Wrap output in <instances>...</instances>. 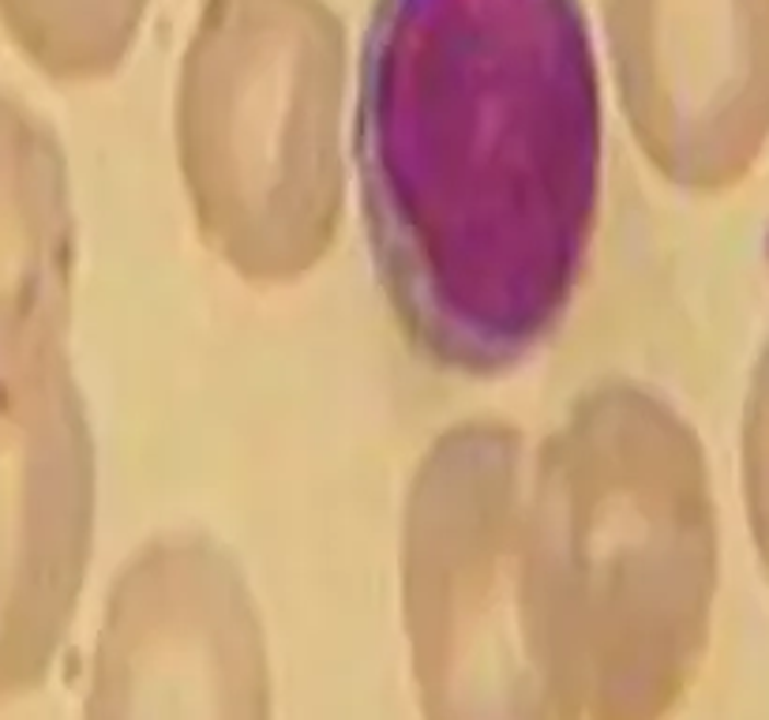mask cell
Here are the masks:
<instances>
[{"label":"cell","instance_id":"6","mask_svg":"<svg viewBox=\"0 0 769 720\" xmlns=\"http://www.w3.org/2000/svg\"><path fill=\"white\" fill-rule=\"evenodd\" d=\"M616 94L645 162L729 191L769 143V0H601Z\"/></svg>","mask_w":769,"mask_h":720},{"label":"cell","instance_id":"8","mask_svg":"<svg viewBox=\"0 0 769 720\" xmlns=\"http://www.w3.org/2000/svg\"><path fill=\"white\" fill-rule=\"evenodd\" d=\"M743 499L758 564L769 578V341L755 364L743 406Z\"/></svg>","mask_w":769,"mask_h":720},{"label":"cell","instance_id":"5","mask_svg":"<svg viewBox=\"0 0 769 720\" xmlns=\"http://www.w3.org/2000/svg\"><path fill=\"white\" fill-rule=\"evenodd\" d=\"M86 720H275L264 619L222 544L165 533L120 567Z\"/></svg>","mask_w":769,"mask_h":720},{"label":"cell","instance_id":"4","mask_svg":"<svg viewBox=\"0 0 769 720\" xmlns=\"http://www.w3.org/2000/svg\"><path fill=\"white\" fill-rule=\"evenodd\" d=\"M398 570L421 720H582L519 428L477 417L428 443Z\"/></svg>","mask_w":769,"mask_h":720},{"label":"cell","instance_id":"3","mask_svg":"<svg viewBox=\"0 0 769 720\" xmlns=\"http://www.w3.org/2000/svg\"><path fill=\"white\" fill-rule=\"evenodd\" d=\"M346 23L327 0H203L173 136L203 244L252 286H293L346 207Z\"/></svg>","mask_w":769,"mask_h":720},{"label":"cell","instance_id":"7","mask_svg":"<svg viewBox=\"0 0 769 720\" xmlns=\"http://www.w3.org/2000/svg\"><path fill=\"white\" fill-rule=\"evenodd\" d=\"M4 8L49 76L94 83L132 57L151 0H4Z\"/></svg>","mask_w":769,"mask_h":720},{"label":"cell","instance_id":"2","mask_svg":"<svg viewBox=\"0 0 769 720\" xmlns=\"http://www.w3.org/2000/svg\"><path fill=\"white\" fill-rule=\"evenodd\" d=\"M582 720H672L710 653L716 503L702 439L657 391L601 380L529 458Z\"/></svg>","mask_w":769,"mask_h":720},{"label":"cell","instance_id":"1","mask_svg":"<svg viewBox=\"0 0 769 720\" xmlns=\"http://www.w3.org/2000/svg\"><path fill=\"white\" fill-rule=\"evenodd\" d=\"M582 0H375L357 173L391 312L428 364L503 375L574 301L601 199Z\"/></svg>","mask_w":769,"mask_h":720}]
</instances>
